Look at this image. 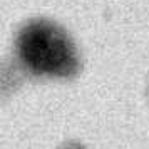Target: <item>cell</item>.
I'll return each instance as SVG.
<instances>
[{"label": "cell", "mask_w": 149, "mask_h": 149, "mask_svg": "<svg viewBox=\"0 0 149 149\" xmlns=\"http://www.w3.org/2000/svg\"><path fill=\"white\" fill-rule=\"evenodd\" d=\"M17 50L24 65L37 75L72 77L79 70V57L72 40L50 22L27 24L17 37Z\"/></svg>", "instance_id": "obj_1"}]
</instances>
